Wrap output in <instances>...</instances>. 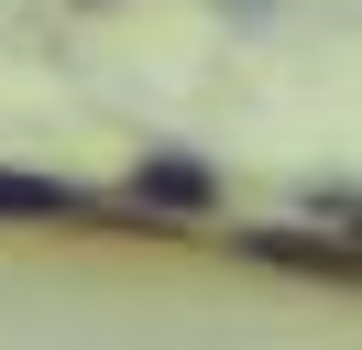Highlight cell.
Wrapping results in <instances>:
<instances>
[{
  "instance_id": "cell-1",
  "label": "cell",
  "mask_w": 362,
  "mask_h": 350,
  "mask_svg": "<svg viewBox=\"0 0 362 350\" xmlns=\"http://www.w3.org/2000/svg\"><path fill=\"white\" fill-rule=\"evenodd\" d=\"M0 219H33V230H55V219H77V230H121V219H154V208H110V197L66 186V175H11V164H0Z\"/></svg>"
},
{
  "instance_id": "cell-2",
  "label": "cell",
  "mask_w": 362,
  "mask_h": 350,
  "mask_svg": "<svg viewBox=\"0 0 362 350\" xmlns=\"http://www.w3.org/2000/svg\"><path fill=\"white\" fill-rule=\"evenodd\" d=\"M230 252H252V262H286V274H329V284H351V241H296V230H230Z\"/></svg>"
},
{
  "instance_id": "cell-3",
  "label": "cell",
  "mask_w": 362,
  "mask_h": 350,
  "mask_svg": "<svg viewBox=\"0 0 362 350\" xmlns=\"http://www.w3.org/2000/svg\"><path fill=\"white\" fill-rule=\"evenodd\" d=\"M132 208H209V164H187V153H154V164L132 175Z\"/></svg>"
}]
</instances>
